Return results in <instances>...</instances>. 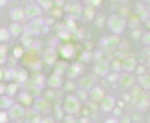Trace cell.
<instances>
[{
	"label": "cell",
	"instance_id": "cell-10",
	"mask_svg": "<svg viewBox=\"0 0 150 123\" xmlns=\"http://www.w3.org/2000/svg\"><path fill=\"white\" fill-rule=\"evenodd\" d=\"M65 123H81L75 119L74 116H66L65 117Z\"/></svg>",
	"mask_w": 150,
	"mask_h": 123
},
{
	"label": "cell",
	"instance_id": "cell-2",
	"mask_svg": "<svg viewBox=\"0 0 150 123\" xmlns=\"http://www.w3.org/2000/svg\"><path fill=\"white\" fill-rule=\"evenodd\" d=\"M100 108L103 112H111L115 109V107L117 106V100L115 99V97H113L111 95H105L103 98L99 102Z\"/></svg>",
	"mask_w": 150,
	"mask_h": 123
},
{
	"label": "cell",
	"instance_id": "cell-13",
	"mask_svg": "<svg viewBox=\"0 0 150 123\" xmlns=\"http://www.w3.org/2000/svg\"><path fill=\"white\" fill-rule=\"evenodd\" d=\"M59 123H61V122H59Z\"/></svg>",
	"mask_w": 150,
	"mask_h": 123
},
{
	"label": "cell",
	"instance_id": "cell-9",
	"mask_svg": "<svg viewBox=\"0 0 150 123\" xmlns=\"http://www.w3.org/2000/svg\"><path fill=\"white\" fill-rule=\"evenodd\" d=\"M8 113L4 110H0V123H5L8 120Z\"/></svg>",
	"mask_w": 150,
	"mask_h": 123
},
{
	"label": "cell",
	"instance_id": "cell-12",
	"mask_svg": "<svg viewBox=\"0 0 150 123\" xmlns=\"http://www.w3.org/2000/svg\"><path fill=\"white\" fill-rule=\"evenodd\" d=\"M41 123H53V120L52 119H50V117H45L44 120Z\"/></svg>",
	"mask_w": 150,
	"mask_h": 123
},
{
	"label": "cell",
	"instance_id": "cell-6",
	"mask_svg": "<svg viewBox=\"0 0 150 123\" xmlns=\"http://www.w3.org/2000/svg\"><path fill=\"white\" fill-rule=\"evenodd\" d=\"M13 101L9 96H2L0 97V110L9 109L13 106Z\"/></svg>",
	"mask_w": 150,
	"mask_h": 123
},
{
	"label": "cell",
	"instance_id": "cell-4",
	"mask_svg": "<svg viewBox=\"0 0 150 123\" xmlns=\"http://www.w3.org/2000/svg\"><path fill=\"white\" fill-rule=\"evenodd\" d=\"M8 115L13 120H20L24 116V108L21 105H13L9 108Z\"/></svg>",
	"mask_w": 150,
	"mask_h": 123
},
{
	"label": "cell",
	"instance_id": "cell-1",
	"mask_svg": "<svg viewBox=\"0 0 150 123\" xmlns=\"http://www.w3.org/2000/svg\"><path fill=\"white\" fill-rule=\"evenodd\" d=\"M63 110L67 116H75L80 111V101L74 95H67L63 104Z\"/></svg>",
	"mask_w": 150,
	"mask_h": 123
},
{
	"label": "cell",
	"instance_id": "cell-5",
	"mask_svg": "<svg viewBox=\"0 0 150 123\" xmlns=\"http://www.w3.org/2000/svg\"><path fill=\"white\" fill-rule=\"evenodd\" d=\"M90 98L94 102V103H99V102L103 98V96L105 95V91H103L101 87H94L90 92Z\"/></svg>",
	"mask_w": 150,
	"mask_h": 123
},
{
	"label": "cell",
	"instance_id": "cell-3",
	"mask_svg": "<svg viewBox=\"0 0 150 123\" xmlns=\"http://www.w3.org/2000/svg\"><path fill=\"white\" fill-rule=\"evenodd\" d=\"M34 108L40 113L48 114L51 110V104L44 98H38L34 101Z\"/></svg>",
	"mask_w": 150,
	"mask_h": 123
},
{
	"label": "cell",
	"instance_id": "cell-7",
	"mask_svg": "<svg viewBox=\"0 0 150 123\" xmlns=\"http://www.w3.org/2000/svg\"><path fill=\"white\" fill-rule=\"evenodd\" d=\"M140 84L144 89H149V78L148 77H142L140 78Z\"/></svg>",
	"mask_w": 150,
	"mask_h": 123
},
{
	"label": "cell",
	"instance_id": "cell-11",
	"mask_svg": "<svg viewBox=\"0 0 150 123\" xmlns=\"http://www.w3.org/2000/svg\"><path fill=\"white\" fill-rule=\"evenodd\" d=\"M103 123H120V121H118L117 119H116V117H108V119H106L105 121H103Z\"/></svg>",
	"mask_w": 150,
	"mask_h": 123
},
{
	"label": "cell",
	"instance_id": "cell-8",
	"mask_svg": "<svg viewBox=\"0 0 150 123\" xmlns=\"http://www.w3.org/2000/svg\"><path fill=\"white\" fill-rule=\"evenodd\" d=\"M149 106V101L147 100H140L138 101V106L140 107V109L146 110Z\"/></svg>",
	"mask_w": 150,
	"mask_h": 123
}]
</instances>
